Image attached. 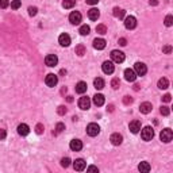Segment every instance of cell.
<instances>
[{"mask_svg": "<svg viewBox=\"0 0 173 173\" xmlns=\"http://www.w3.org/2000/svg\"><path fill=\"white\" fill-rule=\"evenodd\" d=\"M138 169L141 171V172H150V164L149 162H146V161H143V162H141L139 164V166H138Z\"/></svg>", "mask_w": 173, "mask_h": 173, "instance_id": "484cf974", "label": "cell"}, {"mask_svg": "<svg viewBox=\"0 0 173 173\" xmlns=\"http://www.w3.org/2000/svg\"><path fill=\"white\" fill-rule=\"evenodd\" d=\"M168 86H169V81H168V79L162 77V79H160V80H158V88H161V89H166Z\"/></svg>", "mask_w": 173, "mask_h": 173, "instance_id": "4316f807", "label": "cell"}, {"mask_svg": "<svg viewBox=\"0 0 173 173\" xmlns=\"http://www.w3.org/2000/svg\"><path fill=\"white\" fill-rule=\"evenodd\" d=\"M71 158H69V157H64L62 160H61V165H62L64 168H68L69 165H71Z\"/></svg>", "mask_w": 173, "mask_h": 173, "instance_id": "836d02e7", "label": "cell"}, {"mask_svg": "<svg viewBox=\"0 0 173 173\" xmlns=\"http://www.w3.org/2000/svg\"><path fill=\"white\" fill-rule=\"evenodd\" d=\"M69 22L72 24H80L81 22V14L79 11H73L71 12V15H69Z\"/></svg>", "mask_w": 173, "mask_h": 173, "instance_id": "30bf717a", "label": "cell"}, {"mask_svg": "<svg viewBox=\"0 0 173 173\" xmlns=\"http://www.w3.org/2000/svg\"><path fill=\"white\" fill-rule=\"evenodd\" d=\"M125 10H122V8H119V7H115L114 8V16L115 18H118V19H123L125 18Z\"/></svg>", "mask_w": 173, "mask_h": 173, "instance_id": "cb8c5ba5", "label": "cell"}, {"mask_svg": "<svg viewBox=\"0 0 173 173\" xmlns=\"http://www.w3.org/2000/svg\"><path fill=\"white\" fill-rule=\"evenodd\" d=\"M134 72L137 73V76H145L147 72V68L143 62H137L134 65Z\"/></svg>", "mask_w": 173, "mask_h": 173, "instance_id": "5b68a950", "label": "cell"}, {"mask_svg": "<svg viewBox=\"0 0 173 173\" xmlns=\"http://www.w3.org/2000/svg\"><path fill=\"white\" fill-rule=\"evenodd\" d=\"M68 101L72 103V101H73V97H72V96H68Z\"/></svg>", "mask_w": 173, "mask_h": 173, "instance_id": "f907efd6", "label": "cell"}, {"mask_svg": "<svg viewBox=\"0 0 173 173\" xmlns=\"http://www.w3.org/2000/svg\"><path fill=\"white\" fill-rule=\"evenodd\" d=\"M57 112H58V115H65V114H67V107L60 106L58 108H57Z\"/></svg>", "mask_w": 173, "mask_h": 173, "instance_id": "f35d334b", "label": "cell"}, {"mask_svg": "<svg viewBox=\"0 0 173 173\" xmlns=\"http://www.w3.org/2000/svg\"><path fill=\"white\" fill-rule=\"evenodd\" d=\"M125 79L127 81H130V83H133L137 79V73L134 72V69H126L125 71Z\"/></svg>", "mask_w": 173, "mask_h": 173, "instance_id": "9a60e30c", "label": "cell"}, {"mask_svg": "<svg viewBox=\"0 0 173 173\" xmlns=\"http://www.w3.org/2000/svg\"><path fill=\"white\" fill-rule=\"evenodd\" d=\"M149 4H150V6H157V4H158V0H150Z\"/></svg>", "mask_w": 173, "mask_h": 173, "instance_id": "681fc988", "label": "cell"}, {"mask_svg": "<svg viewBox=\"0 0 173 173\" xmlns=\"http://www.w3.org/2000/svg\"><path fill=\"white\" fill-rule=\"evenodd\" d=\"M129 129L133 134L139 133V130H141V122L139 121H131L130 125H129Z\"/></svg>", "mask_w": 173, "mask_h": 173, "instance_id": "5bb4252c", "label": "cell"}, {"mask_svg": "<svg viewBox=\"0 0 173 173\" xmlns=\"http://www.w3.org/2000/svg\"><path fill=\"white\" fill-rule=\"evenodd\" d=\"M151 108H153V106H151V103H149V101H145L139 106V111H141L142 114H149Z\"/></svg>", "mask_w": 173, "mask_h": 173, "instance_id": "ffe728a7", "label": "cell"}, {"mask_svg": "<svg viewBox=\"0 0 173 173\" xmlns=\"http://www.w3.org/2000/svg\"><path fill=\"white\" fill-rule=\"evenodd\" d=\"M89 31H91V27L88 26V24H83V26L80 27V30H79V32L81 35H88Z\"/></svg>", "mask_w": 173, "mask_h": 173, "instance_id": "83f0119b", "label": "cell"}, {"mask_svg": "<svg viewBox=\"0 0 173 173\" xmlns=\"http://www.w3.org/2000/svg\"><path fill=\"white\" fill-rule=\"evenodd\" d=\"M111 60H112V62L121 64L125 61V53L121 50H112L111 52Z\"/></svg>", "mask_w": 173, "mask_h": 173, "instance_id": "7a4b0ae2", "label": "cell"}, {"mask_svg": "<svg viewBox=\"0 0 173 173\" xmlns=\"http://www.w3.org/2000/svg\"><path fill=\"white\" fill-rule=\"evenodd\" d=\"M85 166H86V162H85V160H83V158H77L76 161L73 162V168H75V171H77V172L84 171Z\"/></svg>", "mask_w": 173, "mask_h": 173, "instance_id": "8fae6325", "label": "cell"}, {"mask_svg": "<svg viewBox=\"0 0 173 173\" xmlns=\"http://www.w3.org/2000/svg\"><path fill=\"white\" fill-rule=\"evenodd\" d=\"M93 104L97 106V107L103 106V104H104V96H103L101 93H96L93 96Z\"/></svg>", "mask_w": 173, "mask_h": 173, "instance_id": "44dd1931", "label": "cell"}, {"mask_svg": "<svg viewBox=\"0 0 173 173\" xmlns=\"http://www.w3.org/2000/svg\"><path fill=\"white\" fill-rule=\"evenodd\" d=\"M35 133L37 134H42L43 133V125H37V127H35Z\"/></svg>", "mask_w": 173, "mask_h": 173, "instance_id": "60d3db41", "label": "cell"}, {"mask_svg": "<svg viewBox=\"0 0 173 173\" xmlns=\"http://www.w3.org/2000/svg\"><path fill=\"white\" fill-rule=\"evenodd\" d=\"M6 137H7L6 130H4V129H0V141H2V139H4Z\"/></svg>", "mask_w": 173, "mask_h": 173, "instance_id": "ee69618b", "label": "cell"}, {"mask_svg": "<svg viewBox=\"0 0 173 173\" xmlns=\"http://www.w3.org/2000/svg\"><path fill=\"white\" fill-rule=\"evenodd\" d=\"M93 47L96 49V50H103V49L106 47V41L103 38H96L93 41Z\"/></svg>", "mask_w": 173, "mask_h": 173, "instance_id": "d6986e66", "label": "cell"}, {"mask_svg": "<svg viewBox=\"0 0 173 173\" xmlns=\"http://www.w3.org/2000/svg\"><path fill=\"white\" fill-rule=\"evenodd\" d=\"M86 171H88V172H99V169L96 166H88V168H86Z\"/></svg>", "mask_w": 173, "mask_h": 173, "instance_id": "c3c4849f", "label": "cell"}, {"mask_svg": "<svg viewBox=\"0 0 173 173\" xmlns=\"http://www.w3.org/2000/svg\"><path fill=\"white\" fill-rule=\"evenodd\" d=\"M162 100L165 101V103H169V101H171V95H169V93L164 95V96H162Z\"/></svg>", "mask_w": 173, "mask_h": 173, "instance_id": "f6af8a7d", "label": "cell"}, {"mask_svg": "<svg viewBox=\"0 0 173 173\" xmlns=\"http://www.w3.org/2000/svg\"><path fill=\"white\" fill-rule=\"evenodd\" d=\"M45 64L50 68L56 67V65L58 64V57H57L56 54H47L46 57H45Z\"/></svg>", "mask_w": 173, "mask_h": 173, "instance_id": "52a82bcc", "label": "cell"}, {"mask_svg": "<svg viewBox=\"0 0 173 173\" xmlns=\"http://www.w3.org/2000/svg\"><path fill=\"white\" fill-rule=\"evenodd\" d=\"M123 103H125V104H131V103H133V99H131L130 96H125V99H123Z\"/></svg>", "mask_w": 173, "mask_h": 173, "instance_id": "7bdbcfd3", "label": "cell"}, {"mask_svg": "<svg viewBox=\"0 0 173 173\" xmlns=\"http://www.w3.org/2000/svg\"><path fill=\"white\" fill-rule=\"evenodd\" d=\"M141 137L143 141H151L154 137V130H153V127H150V126H146V127H143V130L141 131Z\"/></svg>", "mask_w": 173, "mask_h": 173, "instance_id": "6da1fadb", "label": "cell"}, {"mask_svg": "<svg viewBox=\"0 0 173 173\" xmlns=\"http://www.w3.org/2000/svg\"><path fill=\"white\" fill-rule=\"evenodd\" d=\"M79 107H80L81 110H88L89 107H91V100H89V97H86V96L80 97V100H79Z\"/></svg>", "mask_w": 173, "mask_h": 173, "instance_id": "2e32d148", "label": "cell"}, {"mask_svg": "<svg viewBox=\"0 0 173 173\" xmlns=\"http://www.w3.org/2000/svg\"><path fill=\"white\" fill-rule=\"evenodd\" d=\"M64 130H65V125H64V123H57V126H56V133H53V134H60V133H62Z\"/></svg>", "mask_w": 173, "mask_h": 173, "instance_id": "d6a6232c", "label": "cell"}, {"mask_svg": "<svg viewBox=\"0 0 173 173\" xmlns=\"http://www.w3.org/2000/svg\"><path fill=\"white\" fill-rule=\"evenodd\" d=\"M96 32H99V34H101V35H104L106 32H107V27L104 26V24H97Z\"/></svg>", "mask_w": 173, "mask_h": 173, "instance_id": "f546056e", "label": "cell"}, {"mask_svg": "<svg viewBox=\"0 0 173 173\" xmlns=\"http://www.w3.org/2000/svg\"><path fill=\"white\" fill-rule=\"evenodd\" d=\"M69 147L73 150V151H80L83 149V142L80 139H72L71 143H69Z\"/></svg>", "mask_w": 173, "mask_h": 173, "instance_id": "7c38bea8", "label": "cell"}, {"mask_svg": "<svg viewBox=\"0 0 173 173\" xmlns=\"http://www.w3.org/2000/svg\"><path fill=\"white\" fill-rule=\"evenodd\" d=\"M45 83H46L47 86H50V88H53V86H56L57 83H58V77H57V75H53V73H49V75L46 76V79H45Z\"/></svg>", "mask_w": 173, "mask_h": 173, "instance_id": "ba28073f", "label": "cell"}, {"mask_svg": "<svg viewBox=\"0 0 173 173\" xmlns=\"http://www.w3.org/2000/svg\"><path fill=\"white\" fill-rule=\"evenodd\" d=\"M76 4V0H64L62 2V7L64 8H73Z\"/></svg>", "mask_w": 173, "mask_h": 173, "instance_id": "f1b7e54d", "label": "cell"}, {"mask_svg": "<svg viewBox=\"0 0 173 173\" xmlns=\"http://www.w3.org/2000/svg\"><path fill=\"white\" fill-rule=\"evenodd\" d=\"M110 141L111 143H112L114 146H119L121 143L123 142V137L119 133H114L112 135H111V138H110Z\"/></svg>", "mask_w": 173, "mask_h": 173, "instance_id": "4fadbf2b", "label": "cell"}, {"mask_svg": "<svg viewBox=\"0 0 173 173\" xmlns=\"http://www.w3.org/2000/svg\"><path fill=\"white\" fill-rule=\"evenodd\" d=\"M160 138H161V141L162 142H171L172 139H173V133H172V130L171 129H164L161 131V134H160Z\"/></svg>", "mask_w": 173, "mask_h": 173, "instance_id": "277c9868", "label": "cell"}, {"mask_svg": "<svg viewBox=\"0 0 173 173\" xmlns=\"http://www.w3.org/2000/svg\"><path fill=\"white\" fill-rule=\"evenodd\" d=\"M125 27L127 30H133V28L137 27V19L134 18V16H126L125 18Z\"/></svg>", "mask_w": 173, "mask_h": 173, "instance_id": "8992f818", "label": "cell"}, {"mask_svg": "<svg viewBox=\"0 0 173 173\" xmlns=\"http://www.w3.org/2000/svg\"><path fill=\"white\" fill-rule=\"evenodd\" d=\"M20 6H22L20 0H12V2H11V8H14V10H18Z\"/></svg>", "mask_w": 173, "mask_h": 173, "instance_id": "e575fe53", "label": "cell"}, {"mask_svg": "<svg viewBox=\"0 0 173 173\" xmlns=\"http://www.w3.org/2000/svg\"><path fill=\"white\" fill-rule=\"evenodd\" d=\"M28 133H30V127H28L26 123H22V125L18 126V134L22 135V137H26V135H28Z\"/></svg>", "mask_w": 173, "mask_h": 173, "instance_id": "ac0fdd59", "label": "cell"}, {"mask_svg": "<svg viewBox=\"0 0 173 173\" xmlns=\"http://www.w3.org/2000/svg\"><path fill=\"white\" fill-rule=\"evenodd\" d=\"M173 24V16L172 15H168L166 18H165V26L166 27H171Z\"/></svg>", "mask_w": 173, "mask_h": 173, "instance_id": "d590c367", "label": "cell"}, {"mask_svg": "<svg viewBox=\"0 0 173 173\" xmlns=\"http://www.w3.org/2000/svg\"><path fill=\"white\" fill-rule=\"evenodd\" d=\"M119 45H121V46H126V45H127V39L126 38H119Z\"/></svg>", "mask_w": 173, "mask_h": 173, "instance_id": "bcb514c9", "label": "cell"}, {"mask_svg": "<svg viewBox=\"0 0 173 173\" xmlns=\"http://www.w3.org/2000/svg\"><path fill=\"white\" fill-rule=\"evenodd\" d=\"M58 42H60V45L61 46H69L71 45V37H69L68 34H61L60 37H58Z\"/></svg>", "mask_w": 173, "mask_h": 173, "instance_id": "e0dca14e", "label": "cell"}, {"mask_svg": "<svg viewBox=\"0 0 173 173\" xmlns=\"http://www.w3.org/2000/svg\"><path fill=\"white\" fill-rule=\"evenodd\" d=\"M88 16H89L91 20H97L99 16H100V12H99L97 8H91L88 11Z\"/></svg>", "mask_w": 173, "mask_h": 173, "instance_id": "603a6c76", "label": "cell"}, {"mask_svg": "<svg viewBox=\"0 0 173 173\" xmlns=\"http://www.w3.org/2000/svg\"><path fill=\"white\" fill-rule=\"evenodd\" d=\"M86 88H88V85H86V83H84V81H80V83L76 84V92L77 93H81L83 95L84 92H86Z\"/></svg>", "mask_w": 173, "mask_h": 173, "instance_id": "7402d4cb", "label": "cell"}, {"mask_svg": "<svg viewBox=\"0 0 173 173\" xmlns=\"http://www.w3.org/2000/svg\"><path fill=\"white\" fill-rule=\"evenodd\" d=\"M8 6H10V2H8V0H0V7L2 8H7Z\"/></svg>", "mask_w": 173, "mask_h": 173, "instance_id": "b9f144b4", "label": "cell"}, {"mask_svg": "<svg viewBox=\"0 0 173 173\" xmlns=\"http://www.w3.org/2000/svg\"><path fill=\"white\" fill-rule=\"evenodd\" d=\"M86 4H91V6H95V4L99 3V0H85Z\"/></svg>", "mask_w": 173, "mask_h": 173, "instance_id": "7dc6e473", "label": "cell"}, {"mask_svg": "<svg viewBox=\"0 0 173 173\" xmlns=\"http://www.w3.org/2000/svg\"><path fill=\"white\" fill-rule=\"evenodd\" d=\"M101 69H103V72H104L106 75H111V73H114V71H115L114 62H112V61H104L103 65H101Z\"/></svg>", "mask_w": 173, "mask_h": 173, "instance_id": "9c48e42d", "label": "cell"}, {"mask_svg": "<svg viewBox=\"0 0 173 173\" xmlns=\"http://www.w3.org/2000/svg\"><path fill=\"white\" fill-rule=\"evenodd\" d=\"M162 52L165 53V54H171V53H172V46H171V45H166V46H164L162 47Z\"/></svg>", "mask_w": 173, "mask_h": 173, "instance_id": "ab89813d", "label": "cell"}, {"mask_svg": "<svg viewBox=\"0 0 173 173\" xmlns=\"http://www.w3.org/2000/svg\"><path fill=\"white\" fill-rule=\"evenodd\" d=\"M99 133H100V127H99L97 123H89V125L86 126V134H88L89 137H96Z\"/></svg>", "mask_w": 173, "mask_h": 173, "instance_id": "3957f363", "label": "cell"}, {"mask_svg": "<svg viewBox=\"0 0 173 173\" xmlns=\"http://www.w3.org/2000/svg\"><path fill=\"white\" fill-rule=\"evenodd\" d=\"M37 12H38V8L37 7H28V15L30 16H35Z\"/></svg>", "mask_w": 173, "mask_h": 173, "instance_id": "8d00e7d4", "label": "cell"}, {"mask_svg": "<svg viewBox=\"0 0 173 173\" xmlns=\"http://www.w3.org/2000/svg\"><path fill=\"white\" fill-rule=\"evenodd\" d=\"M93 85L96 89H103L104 88V80L100 79V77H97V79H95V81H93Z\"/></svg>", "mask_w": 173, "mask_h": 173, "instance_id": "d4e9b609", "label": "cell"}, {"mask_svg": "<svg viewBox=\"0 0 173 173\" xmlns=\"http://www.w3.org/2000/svg\"><path fill=\"white\" fill-rule=\"evenodd\" d=\"M160 112H161L164 116H168V115L171 114V108H169V107H166V106H162L161 108H160Z\"/></svg>", "mask_w": 173, "mask_h": 173, "instance_id": "1f68e13d", "label": "cell"}, {"mask_svg": "<svg viewBox=\"0 0 173 173\" xmlns=\"http://www.w3.org/2000/svg\"><path fill=\"white\" fill-rule=\"evenodd\" d=\"M76 54H77V56H84V54H85V47H84V45H79V46L76 47Z\"/></svg>", "mask_w": 173, "mask_h": 173, "instance_id": "4dcf8cb0", "label": "cell"}, {"mask_svg": "<svg viewBox=\"0 0 173 173\" xmlns=\"http://www.w3.org/2000/svg\"><path fill=\"white\" fill-rule=\"evenodd\" d=\"M111 85H112L114 89H118L119 85H121V81H119V79H114L112 81H111Z\"/></svg>", "mask_w": 173, "mask_h": 173, "instance_id": "74e56055", "label": "cell"}]
</instances>
